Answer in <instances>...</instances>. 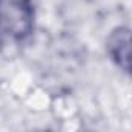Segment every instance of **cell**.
<instances>
[{
	"label": "cell",
	"instance_id": "cell-1",
	"mask_svg": "<svg viewBox=\"0 0 132 132\" xmlns=\"http://www.w3.org/2000/svg\"><path fill=\"white\" fill-rule=\"evenodd\" d=\"M36 27L33 0H0V36L13 42H25Z\"/></svg>",
	"mask_w": 132,
	"mask_h": 132
},
{
	"label": "cell",
	"instance_id": "cell-2",
	"mask_svg": "<svg viewBox=\"0 0 132 132\" xmlns=\"http://www.w3.org/2000/svg\"><path fill=\"white\" fill-rule=\"evenodd\" d=\"M106 53L109 59L124 73L130 70V30L129 27L113 28L106 39Z\"/></svg>",
	"mask_w": 132,
	"mask_h": 132
}]
</instances>
